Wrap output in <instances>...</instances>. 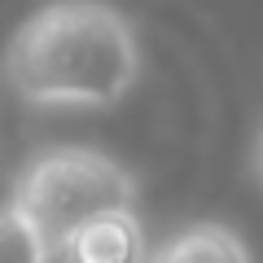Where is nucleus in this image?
Segmentation results:
<instances>
[{
    "label": "nucleus",
    "instance_id": "obj_1",
    "mask_svg": "<svg viewBox=\"0 0 263 263\" xmlns=\"http://www.w3.org/2000/svg\"><path fill=\"white\" fill-rule=\"evenodd\" d=\"M136 31L105 0H53L13 31L0 75L27 105H119L136 84Z\"/></svg>",
    "mask_w": 263,
    "mask_h": 263
},
{
    "label": "nucleus",
    "instance_id": "obj_2",
    "mask_svg": "<svg viewBox=\"0 0 263 263\" xmlns=\"http://www.w3.org/2000/svg\"><path fill=\"white\" fill-rule=\"evenodd\" d=\"M9 206L31 224V233L53 259L57 246L88 219L136 206V180L127 176L123 162H114L101 149L53 145L22 167V176L13 180Z\"/></svg>",
    "mask_w": 263,
    "mask_h": 263
},
{
    "label": "nucleus",
    "instance_id": "obj_3",
    "mask_svg": "<svg viewBox=\"0 0 263 263\" xmlns=\"http://www.w3.org/2000/svg\"><path fill=\"white\" fill-rule=\"evenodd\" d=\"M53 263H149L145 228L136 219V211L97 215L57 246Z\"/></svg>",
    "mask_w": 263,
    "mask_h": 263
},
{
    "label": "nucleus",
    "instance_id": "obj_4",
    "mask_svg": "<svg viewBox=\"0 0 263 263\" xmlns=\"http://www.w3.org/2000/svg\"><path fill=\"white\" fill-rule=\"evenodd\" d=\"M149 263H254V259L237 228L219 224V219H197V224L176 228L158 250H149Z\"/></svg>",
    "mask_w": 263,
    "mask_h": 263
},
{
    "label": "nucleus",
    "instance_id": "obj_5",
    "mask_svg": "<svg viewBox=\"0 0 263 263\" xmlns=\"http://www.w3.org/2000/svg\"><path fill=\"white\" fill-rule=\"evenodd\" d=\"M0 263H53L31 224L13 206H0Z\"/></svg>",
    "mask_w": 263,
    "mask_h": 263
},
{
    "label": "nucleus",
    "instance_id": "obj_6",
    "mask_svg": "<svg viewBox=\"0 0 263 263\" xmlns=\"http://www.w3.org/2000/svg\"><path fill=\"white\" fill-rule=\"evenodd\" d=\"M259 180H263V141H259Z\"/></svg>",
    "mask_w": 263,
    "mask_h": 263
}]
</instances>
